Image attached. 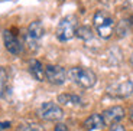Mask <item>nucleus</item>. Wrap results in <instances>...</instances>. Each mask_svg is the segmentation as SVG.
I'll list each match as a JSON object with an SVG mask.
<instances>
[{
  "label": "nucleus",
  "mask_w": 133,
  "mask_h": 131,
  "mask_svg": "<svg viewBox=\"0 0 133 131\" xmlns=\"http://www.w3.org/2000/svg\"><path fill=\"white\" fill-rule=\"evenodd\" d=\"M93 26L101 39H110L114 33L116 22L107 10H97L93 16Z\"/></svg>",
  "instance_id": "f257e3e1"
},
{
  "label": "nucleus",
  "mask_w": 133,
  "mask_h": 131,
  "mask_svg": "<svg viewBox=\"0 0 133 131\" xmlns=\"http://www.w3.org/2000/svg\"><path fill=\"white\" fill-rule=\"evenodd\" d=\"M66 78L71 79L74 84L84 89H90L96 85L97 75L93 69L84 68V66H72L66 71Z\"/></svg>",
  "instance_id": "f03ea898"
},
{
  "label": "nucleus",
  "mask_w": 133,
  "mask_h": 131,
  "mask_svg": "<svg viewBox=\"0 0 133 131\" xmlns=\"http://www.w3.org/2000/svg\"><path fill=\"white\" fill-rule=\"evenodd\" d=\"M77 27H78L77 16L68 14V16L62 17V19L59 20V23H58L57 30H55L57 39L59 40V42H68V40H71L75 36Z\"/></svg>",
  "instance_id": "7ed1b4c3"
},
{
  "label": "nucleus",
  "mask_w": 133,
  "mask_h": 131,
  "mask_svg": "<svg viewBox=\"0 0 133 131\" xmlns=\"http://www.w3.org/2000/svg\"><path fill=\"white\" fill-rule=\"evenodd\" d=\"M36 115L42 120V121L48 122H58L64 118V110L61 108V105L57 102H43L39 108L36 110Z\"/></svg>",
  "instance_id": "20e7f679"
},
{
  "label": "nucleus",
  "mask_w": 133,
  "mask_h": 131,
  "mask_svg": "<svg viewBox=\"0 0 133 131\" xmlns=\"http://www.w3.org/2000/svg\"><path fill=\"white\" fill-rule=\"evenodd\" d=\"M45 35V27H43L41 20H33L28 26V32H26V43L32 50H36L39 48V42Z\"/></svg>",
  "instance_id": "39448f33"
},
{
  "label": "nucleus",
  "mask_w": 133,
  "mask_h": 131,
  "mask_svg": "<svg viewBox=\"0 0 133 131\" xmlns=\"http://www.w3.org/2000/svg\"><path fill=\"white\" fill-rule=\"evenodd\" d=\"M3 43L7 52L12 53V55H20L23 50V42L13 29L3 30Z\"/></svg>",
  "instance_id": "423d86ee"
},
{
  "label": "nucleus",
  "mask_w": 133,
  "mask_h": 131,
  "mask_svg": "<svg viewBox=\"0 0 133 131\" xmlns=\"http://www.w3.org/2000/svg\"><path fill=\"white\" fill-rule=\"evenodd\" d=\"M107 95L111 98H129L133 95V81L124 79L122 82H114L107 86Z\"/></svg>",
  "instance_id": "0eeeda50"
},
{
  "label": "nucleus",
  "mask_w": 133,
  "mask_h": 131,
  "mask_svg": "<svg viewBox=\"0 0 133 131\" xmlns=\"http://www.w3.org/2000/svg\"><path fill=\"white\" fill-rule=\"evenodd\" d=\"M45 79L52 85H64L66 81V71L59 65H46Z\"/></svg>",
  "instance_id": "6e6552de"
},
{
  "label": "nucleus",
  "mask_w": 133,
  "mask_h": 131,
  "mask_svg": "<svg viewBox=\"0 0 133 131\" xmlns=\"http://www.w3.org/2000/svg\"><path fill=\"white\" fill-rule=\"evenodd\" d=\"M126 115V111H124L123 107L120 105H113V107H109L106 108L103 112H101V117H103L104 125H113L120 122Z\"/></svg>",
  "instance_id": "1a4fd4ad"
},
{
  "label": "nucleus",
  "mask_w": 133,
  "mask_h": 131,
  "mask_svg": "<svg viewBox=\"0 0 133 131\" xmlns=\"http://www.w3.org/2000/svg\"><path fill=\"white\" fill-rule=\"evenodd\" d=\"M57 101H58V105H64V107H83L84 105L81 97H78L75 94H70V92L59 94Z\"/></svg>",
  "instance_id": "9d476101"
},
{
  "label": "nucleus",
  "mask_w": 133,
  "mask_h": 131,
  "mask_svg": "<svg viewBox=\"0 0 133 131\" xmlns=\"http://www.w3.org/2000/svg\"><path fill=\"white\" fill-rule=\"evenodd\" d=\"M28 69H29V74L33 76V79H36L39 82L45 81V66L41 61L30 59L29 63H28Z\"/></svg>",
  "instance_id": "9b49d317"
},
{
  "label": "nucleus",
  "mask_w": 133,
  "mask_h": 131,
  "mask_svg": "<svg viewBox=\"0 0 133 131\" xmlns=\"http://www.w3.org/2000/svg\"><path fill=\"white\" fill-rule=\"evenodd\" d=\"M101 127H104V121H103L101 114H91L83 122V128L85 131H93V130H97V128H101Z\"/></svg>",
  "instance_id": "f8f14e48"
},
{
  "label": "nucleus",
  "mask_w": 133,
  "mask_h": 131,
  "mask_svg": "<svg viewBox=\"0 0 133 131\" xmlns=\"http://www.w3.org/2000/svg\"><path fill=\"white\" fill-rule=\"evenodd\" d=\"M75 36L81 40H91L94 38V32L90 26H87V25H83V26H78L77 27V32H75Z\"/></svg>",
  "instance_id": "ddd939ff"
},
{
  "label": "nucleus",
  "mask_w": 133,
  "mask_h": 131,
  "mask_svg": "<svg viewBox=\"0 0 133 131\" xmlns=\"http://www.w3.org/2000/svg\"><path fill=\"white\" fill-rule=\"evenodd\" d=\"M16 131H45V128L35 122H25V124H20Z\"/></svg>",
  "instance_id": "4468645a"
},
{
  "label": "nucleus",
  "mask_w": 133,
  "mask_h": 131,
  "mask_svg": "<svg viewBox=\"0 0 133 131\" xmlns=\"http://www.w3.org/2000/svg\"><path fill=\"white\" fill-rule=\"evenodd\" d=\"M6 84H7V72L3 66H0V98L3 97L6 91Z\"/></svg>",
  "instance_id": "2eb2a0df"
},
{
  "label": "nucleus",
  "mask_w": 133,
  "mask_h": 131,
  "mask_svg": "<svg viewBox=\"0 0 133 131\" xmlns=\"http://www.w3.org/2000/svg\"><path fill=\"white\" fill-rule=\"evenodd\" d=\"M54 131H70V128L64 122H57V125L54 127Z\"/></svg>",
  "instance_id": "dca6fc26"
},
{
  "label": "nucleus",
  "mask_w": 133,
  "mask_h": 131,
  "mask_svg": "<svg viewBox=\"0 0 133 131\" xmlns=\"http://www.w3.org/2000/svg\"><path fill=\"white\" fill-rule=\"evenodd\" d=\"M109 131H126V128L120 124V122H117V124L110 125V130H109Z\"/></svg>",
  "instance_id": "f3484780"
},
{
  "label": "nucleus",
  "mask_w": 133,
  "mask_h": 131,
  "mask_svg": "<svg viewBox=\"0 0 133 131\" xmlns=\"http://www.w3.org/2000/svg\"><path fill=\"white\" fill-rule=\"evenodd\" d=\"M10 127V122L9 121H4V122H0V131L4 130V128H9Z\"/></svg>",
  "instance_id": "a211bd4d"
},
{
  "label": "nucleus",
  "mask_w": 133,
  "mask_h": 131,
  "mask_svg": "<svg viewBox=\"0 0 133 131\" xmlns=\"http://www.w3.org/2000/svg\"><path fill=\"white\" fill-rule=\"evenodd\" d=\"M129 118H130V121H132V124H133V105L130 107V110H129Z\"/></svg>",
  "instance_id": "6ab92c4d"
},
{
  "label": "nucleus",
  "mask_w": 133,
  "mask_h": 131,
  "mask_svg": "<svg viewBox=\"0 0 133 131\" xmlns=\"http://www.w3.org/2000/svg\"><path fill=\"white\" fill-rule=\"evenodd\" d=\"M130 63L133 65V52H132V56H130Z\"/></svg>",
  "instance_id": "aec40b11"
},
{
  "label": "nucleus",
  "mask_w": 133,
  "mask_h": 131,
  "mask_svg": "<svg viewBox=\"0 0 133 131\" xmlns=\"http://www.w3.org/2000/svg\"><path fill=\"white\" fill-rule=\"evenodd\" d=\"M98 2H103V3H107V2H110V0H98Z\"/></svg>",
  "instance_id": "412c9836"
}]
</instances>
